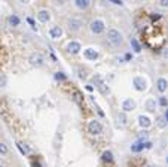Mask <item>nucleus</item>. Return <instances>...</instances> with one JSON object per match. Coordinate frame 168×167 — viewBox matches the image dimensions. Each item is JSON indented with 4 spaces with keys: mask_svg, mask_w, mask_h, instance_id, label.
<instances>
[{
    "mask_svg": "<svg viewBox=\"0 0 168 167\" xmlns=\"http://www.w3.org/2000/svg\"><path fill=\"white\" fill-rule=\"evenodd\" d=\"M73 100L79 105V106H82V94H81V91H73Z\"/></svg>",
    "mask_w": 168,
    "mask_h": 167,
    "instance_id": "412c9836",
    "label": "nucleus"
},
{
    "mask_svg": "<svg viewBox=\"0 0 168 167\" xmlns=\"http://www.w3.org/2000/svg\"><path fill=\"white\" fill-rule=\"evenodd\" d=\"M112 3H113V5H119V6H122V5H124V3H122V2H119V0H112Z\"/></svg>",
    "mask_w": 168,
    "mask_h": 167,
    "instance_id": "473e14b6",
    "label": "nucleus"
},
{
    "mask_svg": "<svg viewBox=\"0 0 168 167\" xmlns=\"http://www.w3.org/2000/svg\"><path fill=\"white\" fill-rule=\"evenodd\" d=\"M74 6L79 9V11H88L91 8V0H76L74 2Z\"/></svg>",
    "mask_w": 168,
    "mask_h": 167,
    "instance_id": "dca6fc26",
    "label": "nucleus"
},
{
    "mask_svg": "<svg viewBox=\"0 0 168 167\" xmlns=\"http://www.w3.org/2000/svg\"><path fill=\"white\" fill-rule=\"evenodd\" d=\"M118 119H119V122H120V125H127V122H128L127 113H124V112H119L118 113Z\"/></svg>",
    "mask_w": 168,
    "mask_h": 167,
    "instance_id": "4be33fe9",
    "label": "nucleus"
},
{
    "mask_svg": "<svg viewBox=\"0 0 168 167\" xmlns=\"http://www.w3.org/2000/svg\"><path fill=\"white\" fill-rule=\"evenodd\" d=\"M155 85H156V90H158V93L164 94L168 90V81H167V78H158Z\"/></svg>",
    "mask_w": 168,
    "mask_h": 167,
    "instance_id": "ddd939ff",
    "label": "nucleus"
},
{
    "mask_svg": "<svg viewBox=\"0 0 168 167\" xmlns=\"http://www.w3.org/2000/svg\"><path fill=\"white\" fill-rule=\"evenodd\" d=\"M98 51L95 49V48H92V46H89V48H85L84 49V58L85 60H88V61H97L98 60Z\"/></svg>",
    "mask_w": 168,
    "mask_h": 167,
    "instance_id": "9d476101",
    "label": "nucleus"
},
{
    "mask_svg": "<svg viewBox=\"0 0 168 167\" xmlns=\"http://www.w3.org/2000/svg\"><path fill=\"white\" fill-rule=\"evenodd\" d=\"M77 76L81 78V79H86V69H82V67H79V73H77Z\"/></svg>",
    "mask_w": 168,
    "mask_h": 167,
    "instance_id": "cd10ccee",
    "label": "nucleus"
},
{
    "mask_svg": "<svg viewBox=\"0 0 168 167\" xmlns=\"http://www.w3.org/2000/svg\"><path fill=\"white\" fill-rule=\"evenodd\" d=\"M156 125H158L159 129H167L168 127V124L164 116H158V118H156Z\"/></svg>",
    "mask_w": 168,
    "mask_h": 167,
    "instance_id": "aec40b11",
    "label": "nucleus"
},
{
    "mask_svg": "<svg viewBox=\"0 0 168 167\" xmlns=\"http://www.w3.org/2000/svg\"><path fill=\"white\" fill-rule=\"evenodd\" d=\"M144 109L147 112H156V109H158V102H156L153 97L146 99V102H144Z\"/></svg>",
    "mask_w": 168,
    "mask_h": 167,
    "instance_id": "2eb2a0df",
    "label": "nucleus"
},
{
    "mask_svg": "<svg viewBox=\"0 0 168 167\" xmlns=\"http://www.w3.org/2000/svg\"><path fill=\"white\" fill-rule=\"evenodd\" d=\"M6 84H8V78H6L5 75L2 73V75H0V88L6 87Z\"/></svg>",
    "mask_w": 168,
    "mask_h": 167,
    "instance_id": "bb28decb",
    "label": "nucleus"
},
{
    "mask_svg": "<svg viewBox=\"0 0 168 167\" xmlns=\"http://www.w3.org/2000/svg\"><path fill=\"white\" fill-rule=\"evenodd\" d=\"M86 130H88V133H89L91 136H98V134L103 133L104 127H103V124H101L100 119L92 118V119L88 121V124H86Z\"/></svg>",
    "mask_w": 168,
    "mask_h": 167,
    "instance_id": "39448f33",
    "label": "nucleus"
},
{
    "mask_svg": "<svg viewBox=\"0 0 168 167\" xmlns=\"http://www.w3.org/2000/svg\"><path fill=\"white\" fill-rule=\"evenodd\" d=\"M137 124H138V127L141 130H147V129H150L152 125H153L150 116L149 115H143V113L137 116Z\"/></svg>",
    "mask_w": 168,
    "mask_h": 167,
    "instance_id": "6e6552de",
    "label": "nucleus"
},
{
    "mask_svg": "<svg viewBox=\"0 0 168 167\" xmlns=\"http://www.w3.org/2000/svg\"><path fill=\"white\" fill-rule=\"evenodd\" d=\"M8 152H9L8 145H6V143H3V142H0V155H6Z\"/></svg>",
    "mask_w": 168,
    "mask_h": 167,
    "instance_id": "b1692460",
    "label": "nucleus"
},
{
    "mask_svg": "<svg viewBox=\"0 0 168 167\" xmlns=\"http://www.w3.org/2000/svg\"><path fill=\"white\" fill-rule=\"evenodd\" d=\"M101 158H103V161L104 163H113V154H112V151H104L103 152V155H101Z\"/></svg>",
    "mask_w": 168,
    "mask_h": 167,
    "instance_id": "6ab92c4d",
    "label": "nucleus"
},
{
    "mask_svg": "<svg viewBox=\"0 0 168 167\" xmlns=\"http://www.w3.org/2000/svg\"><path fill=\"white\" fill-rule=\"evenodd\" d=\"M66 51H67V54H70V55H77V54L82 51V45H81L79 40H70V42H67V45H66Z\"/></svg>",
    "mask_w": 168,
    "mask_h": 167,
    "instance_id": "0eeeda50",
    "label": "nucleus"
},
{
    "mask_svg": "<svg viewBox=\"0 0 168 167\" xmlns=\"http://www.w3.org/2000/svg\"><path fill=\"white\" fill-rule=\"evenodd\" d=\"M97 88H98V90H100L103 94H109V93H110V88H109V87H107V85H106L104 82H103V84H100V85H98Z\"/></svg>",
    "mask_w": 168,
    "mask_h": 167,
    "instance_id": "5701e85b",
    "label": "nucleus"
},
{
    "mask_svg": "<svg viewBox=\"0 0 168 167\" xmlns=\"http://www.w3.org/2000/svg\"><path fill=\"white\" fill-rule=\"evenodd\" d=\"M149 149L152 148V143L150 142H135L134 145H131V151L133 152H141L143 149Z\"/></svg>",
    "mask_w": 168,
    "mask_h": 167,
    "instance_id": "4468645a",
    "label": "nucleus"
},
{
    "mask_svg": "<svg viewBox=\"0 0 168 167\" xmlns=\"http://www.w3.org/2000/svg\"><path fill=\"white\" fill-rule=\"evenodd\" d=\"M48 33H49V37L52 39V40H58V39H61L63 35H64L61 25H52V27H49Z\"/></svg>",
    "mask_w": 168,
    "mask_h": 167,
    "instance_id": "9b49d317",
    "label": "nucleus"
},
{
    "mask_svg": "<svg viewBox=\"0 0 168 167\" xmlns=\"http://www.w3.org/2000/svg\"><path fill=\"white\" fill-rule=\"evenodd\" d=\"M33 167H40V164H39V163H34V161H33Z\"/></svg>",
    "mask_w": 168,
    "mask_h": 167,
    "instance_id": "f704fd0d",
    "label": "nucleus"
},
{
    "mask_svg": "<svg viewBox=\"0 0 168 167\" xmlns=\"http://www.w3.org/2000/svg\"><path fill=\"white\" fill-rule=\"evenodd\" d=\"M143 167H152V166H150V164H144Z\"/></svg>",
    "mask_w": 168,
    "mask_h": 167,
    "instance_id": "e433bc0d",
    "label": "nucleus"
},
{
    "mask_svg": "<svg viewBox=\"0 0 168 167\" xmlns=\"http://www.w3.org/2000/svg\"><path fill=\"white\" fill-rule=\"evenodd\" d=\"M106 42L109 43V46L112 49H119L125 43V36H124L122 30H119L116 27H112L106 33Z\"/></svg>",
    "mask_w": 168,
    "mask_h": 167,
    "instance_id": "f257e3e1",
    "label": "nucleus"
},
{
    "mask_svg": "<svg viewBox=\"0 0 168 167\" xmlns=\"http://www.w3.org/2000/svg\"><path fill=\"white\" fill-rule=\"evenodd\" d=\"M158 105H161V106H164L165 109H167V106H168V100L164 97V95H161L159 97V102H158Z\"/></svg>",
    "mask_w": 168,
    "mask_h": 167,
    "instance_id": "393cba45",
    "label": "nucleus"
},
{
    "mask_svg": "<svg viewBox=\"0 0 168 167\" xmlns=\"http://www.w3.org/2000/svg\"><path fill=\"white\" fill-rule=\"evenodd\" d=\"M28 63H30V66H33L36 69H40V67L45 66V57L40 52H33L28 57Z\"/></svg>",
    "mask_w": 168,
    "mask_h": 167,
    "instance_id": "423d86ee",
    "label": "nucleus"
},
{
    "mask_svg": "<svg viewBox=\"0 0 168 167\" xmlns=\"http://www.w3.org/2000/svg\"><path fill=\"white\" fill-rule=\"evenodd\" d=\"M120 109L124 113H128V112H133L137 109V102H135L134 99H131V97H128V99H125L122 103H120Z\"/></svg>",
    "mask_w": 168,
    "mask_h": 167,
    "instance_id": "1a4fd4ad",
    "label": "nucleus"
},
{
    "mask_svg": "<svg viewBox=\"0 0 168 167\" xmlns=\"http://www.w3.org/2000/svg\"><path fill=\"white\" fill-rule=\"evenodd\" d=\"M164 118H165V121H167V124H168V108L165 109V112H164Z\"/></svg>",
    "mask_w": 168,
    "mask_h": 167,
    "instance_id": "2f4dec72",
    "label": "nucleus"
},
{
    "mask_svg": "<svg viewBox=\"0 0 168 167\" xmlns=\"http://www.w3.org/2000/svg\"><path fill=\"white\" fill-rule=\"evenodd\" d=\"M37 19L42 22V24H48L51 19H52V15H51V11L49 9H39L37 14H36Z\"/></svg>",
    "mask_w": 168,
    "mask_h": 167,
    "instance_id": "f8f14e48",
    "label": "nucleus"
},
{
    "mask_svg": "<svg viewBox=\"0 0 168 167\" xmlns=\"http://www.w3.org/2000/svg\"><path fill=\"white\" fill-rule=\"evenodd\" d=\"M88 28L91 32V35L94 36H101L106 33V21L103 18H94L89 21L88 24Z\"/></svg>",
    "mask_w": 168,
    "mask_h": 167,
    "instance_id": "f03ea898",
    "label": "nucleus"
},
{
    "mask_svg": "<svg viewBox=\"0 0 168 167\" xmlns=\"http://www.w3.org/2000/svg\"><path fill=\"white\" fill-rule=\"evenodd\" d=\"M162 57H164L165 60H168V46H167V48H164V49H162Z\"/></svg>",
    "mask_w": 168,
    "mask_h": 167,
    "instance_id": "c756f323",
    "label": "nucleus"
},
{
    "mask_svg": "<svg viewBox=\"0 0 168 167\" xmlns=\"http://www.w3.org/2000/svg\"><path fill=\"white\" fill-rule=\"evenodd\" d=\"M27 22H28V24H30V25L33 27L34 30L37 32V27H36V22H34V19H33V18H30V17H28V18H27Z\"/></svg>",
    "mask_w": 168,
    "mask_h": 167,
    "instance_id": "c85d7f7f",
    "label": "nucleus"
},
{
    "mask_svg": "<svg viewBox=\"0 0 168 167\" xmlns=\"http://www.w3.org/2000/svg\"><path fill=\"white\" fill-rule=\"evenodd\" d=\"M131 58H133L131 54H125V60H131Z\"/></svg>",
    "mask_w": 168,
    "mask_h": 167,
    "instance_id": "72a5a7b5",
    "label": "nucleus"
},
{
    "mask_svg": "<svg viewBox=\"0 0 168 167\" xmlns=\"http://www.w3.org/2000/svg\"><path fill=\"white\" fill-rule=\"evenodd\" d=\"M0 167H3V166H2V164H0Z\"/></svg>",
    "mask_w": 168,
    "mask_h": 167,
    "instance_id": "4c0bfd02",
    "label": "nucleus"
},
{
    "mask_svg": "<svg viewBox=\"0 0 168 167\" xmlns=\"http://www.w3.org/2000/svg\"><path fill=\"white\" fill-rule=\"evenodd\" d=\"M165 163H167V164H168V155H167V157H165Z\"/></svg>",
    "mask_w": 168,
    "mask_h": 167,
    "instance_id": "c9c22d12",
    "label": "nucleus"
},
{
    "mask_svg": "<svg viewBox=\"0 0 168 167\" xmlns=\"http://www.w3.org/2000/svg\"><path fill=\"white\" fill-rule=\"evenodd\" d=\"M130 45L133 46L135 54H140V52H141V45H140V42H138L135 37H131V39H130Z\"/></svg>",
    "mask_w": 168,
    "mask_h": 167,
    "instance_id": "a211bd4d",
    "label": "nucleus"
},
{
    "mask_svg": "<svg viewBox=\"0 0 168 167\" xmlns=\"http://www.w3.org/2000/svg\"><path fill=\"white\" fill-rule=\"evenodd\" d=\"M159 6H162V8H168V0H161V2H159Z\"/></svg>",
    "mask_w": 168,
    "mask_h": 167,
    "instance_id": "7c9ffc66",
    "label": "nucleus"
},
{
    "mask_svg": "<svg viewBox=\"0 0 168 167\" xmlns=\"http://www.w3.org/2000/svg\"><path fill=\"white\" fill-rule=\"evenodd\" d=\"M0 158H2V155H0Z\"/></svg>",
    "mask_w": 168,
    "mask_h": 167,
    "instance_id": "58836bf2",
    "label": "nucleus"
},
{
    "mask_svg": "<svg viewBox=\"0 0 168 167\" xmlns=\"http://www.w3.org/2000/svg\"><path fill=\"white\" fill-rule=\"evenodd\" d=\"M66 25H67V30L70 33H73V35L81 33L84 28V19L79 18V17H70L66 21Z\"/></svg>",
    "mask_w": 168,
    "mask_h": 167,
    "instance_id": "7ed1b4c3",
    "label": "nucleus"
},
{
    "mask_svg": "<svg viewBox=\"0 0 168 167\" xmlns=\"http://www.w3.org/2000/svg\"><path fill=\"white\" fill-rule=\"evenodd\" d=\"M133 87H134L135 91H138V93H144V91H147V88H149V81H147L146 76H143V75H137V76L133 78Z\"/></svg>",
    "mask_w": 168,
    "mask_h": 167,
    "instance_id": "20e7f679",
    "label": "nucleus"
},
{
    "mask_svg": "<svg viewBox=\"0 0 168 167\" xmlns=\"http://www.w3.org/2000/svg\"><path fill=\"white\" fill-rule=\"evenodd\" d=\"M55 79H57V81H66L67 76L63 73V72H57V73H55Z\"/></svg>",
    "mask_w": 168,
    "mask_h": 167,
    "instance_id": "a878e982",
    "label": "nucleus"
},
{
    "mask_svg": "<svg viewBox=\"0 0 168 167\" xmlns=\"http://www.w3.org/2000/svg\"><path fill=\"white\" fill-rule=\"evenodd\" d=\"M8 22H9L12 27H19V25H21V18L18 17L17 14H12V15L8 17Z\"/></svg>",
    "mask_w": 168,
    "mask_h": 167,
    "instance_id": "f3484780",
    "label": "nucleus"
}]
</instances>
